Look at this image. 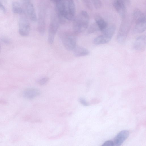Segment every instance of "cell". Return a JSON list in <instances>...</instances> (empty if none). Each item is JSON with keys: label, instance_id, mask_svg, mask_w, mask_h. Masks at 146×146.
Instances as JSON below:
<instances>
[{"label": "cell", "instance_id": "cell-10", "mask_svg": "<svg viewBox=\"0 0 146 146\" xmlns=\"http://www.w3.org/2000/svg\"><path fill=\"white\" fill-rule=\"evenodd\" d=\"M27 14L30 20L33 22L37 21V16L33 5L31 2L24 4Z\"/></svg>", "mask_w": 146, "mask_h": 146}, {"label": "cell", "instance_id": "cell-7", "mask_svg": "<svg viewBox=\"0 0 146 146\" xmlns=\"http://www.w3.org/2000/svg\"><path fill=\"white\" fill-rule=\"evenodd\" d=\"M130 28V24L127 21L122 23L118 32L117 40L118 42L123 43L125 41Z\"/></svg>", "mask_w": 146, "mask_h": 146}, {"label": "cell", "instance_id": "cell-3", "mask_svg": "<svg viewBox=\"0 0 146 146\" xmlns=\"http://www.w3.org/2000/svg\"><path fill=\"white\" fill-rule=\"evenodd\" d=\"M60 23V19L56 12L52 14L51 16L48 27V41L50 44H52L54 42L55 35Z\"/></svg>", "mask_w": 146, "mask_h": 146}, {"label": "cell", "instance_id": "cell-17", "mask_svg": "<svg viewBox=\"0 0 146 146\" xmlns=\"http://www.w3.org/2000/svg\"><path fill=\"white\" fill-rule=\"evenodd\" d=\"M12 11L14 13L21 15L24 13L21 5L16 1L12 3Z\"/></svg>", "mask_w": 146, "mask_h": 146}, {"label": "cell", "instance_id": "cell-6", "mask_svg": "<svg viewBox=\"0 0 146 146\" xmlns=\"http://www.w3.org/2000/svg\"><path fill=\"white\" fill-rule=\"evenodd\" d=\"M130 3V0H115L114 2V8L122 18H125L127 7L129 5Z\"/></svg>", "mask_w": 146, "mask_h": 146}, {"label": "cell", "instance_id": "cell-1", "mask_svg": "<svg viewBox=\"0 0 146 146\" xmlns=\"http://www.w3.org/2000/svg\"><path fill=\"white\" fill-rule=\"evenodd\" d=\"M89 17L87 12L81 11L74 19L73 22V32L76 35L85 31L88 27Z\"/></svg>", "mask_w": 146, "mask_h": 146}, {"label": "cell", "instance_id": "cell-19", "mask_svg": "<svg viewBox=\"0 0 146 146\" xmlns=\"http://www.w3.org/2000/svg\"><path fill=\"white\" fill-rule=\"evenodd\" d=\"M91 1L95 8L98 9L101 7L102 4L101 0H91Z\"/></svg>", "mask_w": 146, "mask_h": 146}, {"label": "cell", "instance_id": "cell-24", "mask_svg": "<svg viewBox=\"0 0 146 146\" xmlns=\"http://www.w3.org/2000/svg\"><path fill=\"white\" fill-rule=\"evenodd\" d=\"M0 10L3 12L5 13L6 12V9L3 4L1 0H0Z\"/></svg>", "mask_w": 146, "mask_h": 146}, {"label": "cell", "instance_id": "cell-16", "mask_svg": "<svg viewBox=\"0 0 146 146\" xmlns=\"http://www.w3.org/2000/svg\"><path fill=\"white\" fill-rule=\"evenodd\" d=\"M146 29V22L136 23L133 29L135 33H140L144 32Z\"/></svg>", "mask_w": 146, "mask_h": 146}, {"label": "cell", "instance_id": "cell-27", "mask_svg": "<svg viewBox=\"0 0 146 146\" xmlns=\"http://www.w3.org/2000/svg\"><path fill=\"white\" fill-rule=\"evenodd\" d=\"M23 4H25L26 3L31 1V0H22Z\"/></svg>", "mask_w": 146, "mask_h": 146}, {"label": "cell", "instance_id": "cell-18", "mask_svg": "<svg viewBox=\"0 0 146 146\" xmlns=\"http://www.w3.org/2000/svg\"><path fill=\"white\" fill-rule=\"evenodd\" d=\"M100 30L99 28L96 23L91 25L89 27L88 33H92Z\"/></svg>", "mask_w": 146, "mask_h": 146}, {"label": "cell", "instance_id": "cell-20", "mask_svg": "<svg viewBox=\"0 0 146 146\" xmlns=\"http://www.w3.org/2000/svg\"><path fill=\"white\" fill-rule=\"evenodd\" d=\"M48 80V78L47 77H43L39 80L38 83L40 85H43L46 84Z\"/></svg>", "mask_w": 146, "mask_h": 146}, {"label": "cell", "instance_id": "cell-25", "mask_svg": "<svg viewBox=\"0 0 146 146\" xmlns=\"http://www.w3.org/2000/svg\"><path fill=\"white\" fill-rule=\"evenodd\" d=\"M2 41L5 43L6 44H8L10 42V40L7 38L3 37L2 38Z\"/></svg>", "mask_w": 146, "mask_h": 146}, {"label": "cell", "instance_id": "cell-5", "mask_svg": "<svg viewBox=\"0 0 146 146\" xmlns=\"http://www.w3.org/2000/svg\"><path fill=\"white\" fill-rule=\"evenodd\" d=\"M21 15L19 21V31L21 36L26 37L28 36L29 33L30 23L24 13Z\"/></svg>", "mask_w": 146, "mask_h": 146}, {"label": "cell", "instance_id": "cell-13", "mask_svg": "<svg viewBox=\"0 0 146 146\" xmlns=\"http://www.w3.org/2000/svg\"><path fill=\"white\" fill-rule=\"evenodd\" d=\"M40 91L35 88H29L25 90L23 95L26 98L31 99L38 96L40 94Z\"/></svg>", "mask_w": 146, "mask_h": 146}, {"label": "cell", "instance_id": "cell-9", "mask_svg": "<svg viewBox=\"0 0 146 146\" xmlns=\"http://www.w3.org/2000/svg\"><path fill=\"white\" fill-rule=\"evenodd\" d=\"M146 36L144 35L137 37L134 44V49L139 51H143L146 47Z\"/></svg>", "mask_w": 146, "mask_h": 146}, {"label": "cell", "instance_id": "cell-4", "mask_svg": "<svg viewBox=\"0 0 146 146\" xmlns=\"http://www.w3.org/2000/svg\"><path fill=\"white\" fill-rule=\"evenodd\" d=\"M46 11L43 5L40 6L39 9L37 17V30L39 34L43 35L45 32L46 26Z\"/></svg>", "mask_w": 146, "mask_h": 146}, {"label": "cell", "instance_id": "cell-11", "mask_svg": "<svg viewBox=\"0 0 146 146\" xmlns=\"http://www.w3.org/2000/svg\"><path fill=\"white\" fill-rule=\"evenodd\" d=\"M133 15V20L136 23L146 22L145 15L139 9H134Z\"/></svg>", "mask_w": 146, "mask_h": 146}, {"label": "cell", "instance_id": "cell-14", "mask_svg": "<svg viewBox=\"0 0 146 146\" xmlns=\"http://www.w3.org/2000/svg\"><path fill=\"white\" fill-rule=\"evenodd\" d=\"M94 18L95 23L98 26L100 30L102 31L107 26V23L99 14H96L94 15Z\"/></svg>", "mask_w": 146, "mask_h": 146}, {"label": "cell", "instance_id": "cell-21", "mask_svg": "<svg viewBox=\"0 0 146 146\" xmlns=\"http://www.w3.org/2000/svg\"><path fill=\"white\" fill-rule=\"evenodd\" d=\"M66 1L70 8L72 9L75 7L74 0H66Z\"/></svg>", "mask_w": 146, "mask_h": 146}, {"label": "cell", "instance_id": "cell-26", "mask_svg": "<svg viewBox=\"0 0 146 146\" xmlns=\"http://www.w3.org/2000/svg\"><path fill=\"white\" fill-rule=\"evenodd\" d=\"M62 0H50L52 2L54 3V4H55L56 3L61 1Z\"/></svg>", "mask_w": 146, "mask_h": 146}, {"label": "cell", "instance_id": "cell-23", "mask_svg": "<svg viewBox=\"0 0 146 146\" xmlns=\"http://www.w3.org/2000/svg\"><path fill=\"white\" fill-rule=\"evenodd\" d=\"M102 146H113V141L108 140L104 142L102 145Z\"/></svg>", "mask_w": 146, "mask_h": 146}, {"label": "cell", "instance_id": "cell-15", "mask_svg": "<svg viewBox=\"0 0 146 146\" xmlns=\"http://www.w3.org/2000/svg\"><path fill=\"white\" fill-rule=\"evenodd\" d=\"M111 39L102 34L95 38L93 40V42L95 45H99L106 43Z\"/></svg>", "mask_w": 146, "mask_h": 146}, {"label": "cell", "instance_id": "cell-22", "mask_svg": "<svg viewBox=\"0 0 146 146\" xmlns=\"http://www.w3.org/2000/svg\"><path fill=\"white\" fill-rule=\"evenodd\" d=\"M79 101L83 105L87 106L89 105L88 103L86 101V100L84 98H80L79 99Z\"/></svg>", "mask_w": 146, "mask_h": 146}, {"label": "cell", "instance_id": "cell-2", "mask_svg": "<svg viewBox=\"0 0 146 146\" xmlns=\"http://www.w3.org/2000/svg\"><path fill=\"white\" fill-rule=\"evenodd\" d=\"M77 35L73 31H65L60 33V37L64 46L67 50H72L76 45Z\"/></svg>", "mask_w": 146, "mask_h": 146}, {"label": "cell", "instance_id": "cell-8", "mask_svg": "<svg viewBox=\"0 0 146 146\" xmlns=\"http://www.w3.org/2000/svg\"><path fill=\"white\" fill-rule=\"evenodd\" d=\"M129 135V132L127 130H122L117 135L113 141V146L121 145L128 138Z\"/></svg>", "mask_w": 146, "mask_h": 146}, {"label": "cell", "instance_id": "cell-28", "mask_svg": "<svg viewBox=\"0 0 146 146\" xmlns=\"http://www.w3.org/2000/svg\"><path fill=\"white\" fill-rule=\"evenodd\" d=\"M1 43L0 42V52H1Z\"/></svg>", "mask_w": 146, "mask_h": 146}, {"label": "cell", "instance_id": "cell-12", "mask_svg": "<svg viewBox=\"0 0 146 146\" xmlns=\"http://www.w3.org/2000/svg\"><path fill=\"white\" fill-rule=\"evenodd\" d=\"M74 55L76 57H80L88 55L89 51L87 49L80 46L76 45L73 50Z\"/></svg>", "mask_w": 146, "mask_h": 146}]
</instances>
